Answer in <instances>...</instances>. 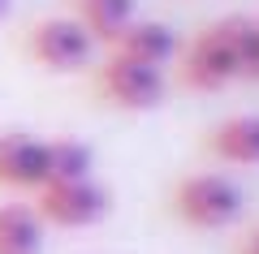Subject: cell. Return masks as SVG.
Returning a JSON list of instances; mask_svg holds the SVG:
<instances>
[{
  "label": "cell",
  "instance_id": "obj_8",
  "mask_svg": "<svg viewBox=\"0 0 259 254\" xmlns=\"http://www.w3.org/2000/svg\"><path fill=\"white\" fill-rule=\"evenodd\" d=\"M207 151L225 164L259 168V112H238V117H225L221 125H212Z\"/></svg>",
  "mask_w": 259,
  "mask_h": 254
},
{
  "label": "cell",
  "instance_id": "obj_3",
  "mask_svg": "<svg viewBox=\"0 0 259 254\" xmlns=\"http://www.w3.org/2000/svg\"><path fill=\"white\" fill-rule=\"evenodd\" d=\"M112 194L100 181H52L35 190V216L56 228H91L108 216Z\"/></svg>",
  "mask_w": 259,
  "mask_h": 254
},
{
  "label": "cell",
  "instance_id": "obj_5",
  "mask_svg": "<svg viewBox=\"0 0 259 254\" xmlns=\"http://www.w3.org/2000/svg\"><path fill=\"white\" fill-rule=\"evenodd\" d=\"M26 52L35 56L44 69L52 73H69V69H82L91 65L95 56V39L87 35V26L78 18H44L30 26L26 35Z\"/></svg>",
  "mask_w": 259,
  "mask_h": 254
},
{
  "label": "cell",
  "instance_id": "obj_12",
  "mask_svg": "<svg viewBox=\"0 0 259 254\" xmlns=\"http://www.w3.org/2000/svg\"><path fill=\"white\" fill-rule=\"evenodd\" d=\"M238 254H259V228H250V233L242 237V245H238Z\"/></svg>",
  "mask_w": 259,
  "mask_h": 254
},
{
  "label": "cell",
  "instance_id": "obj_9",
  "mask_svg": "<svg viewBox=\"0 0 259 254\" xmlns=\"http://www.w3.org/2000/svg\"><path fill=\"white\" fill-rule=\"evenodd\" d=\"M44 220L26 202L0 207V254H44Z\"/></svg>",
  "mask_w": 259,
  "mask_h": 254
},
{
  "label": "cell",
  "instance_id": "obj_1",
  "mask_svg": "<svg viewBox=\"0 0 259 254\" xmlns=\"http://www.w3.org/2000/svg\"><path fill=\"white\" fill-rule=\"evenodd\" d=\"M190 91H225L229 82H259V22L221 18L190 39L177 56Z\"/></svg>",
  "mask_w": 259,
  "mask_h": 254
},
{
  "label": "cell",
  "instance_id": "obj_2",
  "mask_svg": "<svg viewBox=\"0 0 259 254\" xmlns=\"http://www.w3.org/2000/svg\"><path fill=\"white\" fill-rule=\"evenodd\" d=\"M173 211L190 228H229L242 220V190L225 173H190L173 190Z\"/></svg>",
  "mask_w": 259,
  "mask_h": 254
},
{
  "label": "cell",
  "instance_id": "obj_11",
  "mask_svg": "<svg viewBox=\"0 0 259 254\" xmlns=\"http://www.w3.org/2000/svg\"><path fill=\"white\" fill-rule=\"evenodd\" d=\"M95 155L78 138H48V185L52 181H87Z\"/></svg>",
  "mask_w": 259,
  "mask_h": 254
},
{
  "label": "cell",
  "instance_id": "obj_10",
  "mask_svg": "<svg viewBox=\"0 0 259 254\" xmlns=\"http://www.w3.org/2000/svg\"><path fill=\"white\" fill-rule=\"evenodd\" d=\"M78 22L91 39H117L134 22V0H78Z\"/></svg>",
  "mask_w": 259,
  "mask_h": 254
},
{
  "label": "cell",
  "instance_id": "obj_6",
  "mask_svg": "<svg viewBox=\"0 0 259 254\" xmlns=\"http://www.w3.org/2000/svg\"><path fill=\"white\" fill-rule=\"evenodd\" d=\"M0 185L5 190H44L48 185V138L0 134Z\"/></svg>",
  "mask_w": 259,
  "mask_h": 254
},
{
  "label": "cell",
  "instance_id": "obj_13",
  "mask_svg": "<svg viewBox=\"0 0 259 254\" xmlns=\"http://www.w3.org/2000/svg\"><path fill=\"white\" fill-rule=\"evenodd\" d=\"M5 13H9V0H0V18H5Z\"/></svg>",
  "mask_w": 259,
  "mask_h": 254
},
{
  "label": "cell",
  "instance_id": "obj_7",
  "mask_svg": "<svg viewBox=\"0 0 259 254\" xmlns=\"http://www.w3.org/2000/svg\"><path fill=\"white\" fill-rule=\"evenodd\" d=\"M112 52L130 56L139 65H151V69H164L182 56V39H177L173 26L164 22H151V18H134L117 39H112Z\"/></svg>",
  "mask_w": 259,
  "mask_h": 254
},
{
  "label": "cell",
  "instance_id": "obj_4",
  "mask_svg": "<svg viewBox=\"0 0 259 254\" xmlns=\"http://www.w3.org/2000/svg\"><path fill=\"white\" fill-rule=\"evenodd\" d=\"M95 91L112 104V108H125V112H147L164 99L168 91V78L164 69H151V65H139L130 56H117L112 52L108 61L100 65L95 73Z\"/></svg>",
  "mask_w": 259,
  "mask_h": 254
}]
</instances>
